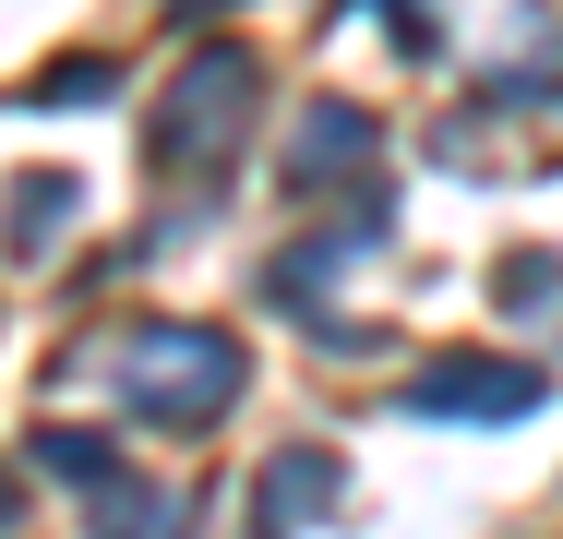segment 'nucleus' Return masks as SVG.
Here are the masks:
<instances>
[{"mask_svg":"<svg viewBox=\"0 0 563 539\" xmlns=\"http://www.w3.org/2000/svg\"><path fill=\"white\" fill-rule=\"evenodd\" d=\"M228 384H240L228 336H192V323H156V336L120 348V408L132 420H217Z\"/></svg>","mask_w":563,"mask_h":539,"instance_id":"nucleus-1","label":"nucleus"},{"mask_svg":"<svg viewBox=\"0 0 563 539\" xmlns=\"http://www.w3.org/2000/svg\"><path fill=\"white\" fill-rule=\"evenodd\" d=\"M408 408L420 420H516V408H540V372L528 360H444L408 384Z\"/></svg>","mask_w":563,"mask_h":539,"instance_id":"nucleus-2","label":"nucleus"},{"mask_svg":"<svg viewBox=\"0 0 563 539\" xmlns=\"http://www.w3.org/2000/svg\"><path fill=\"white\" fill-rule=\"evenodd\" d=\"M240 108H252V61H240V48L192 61V73H180V97H168V120H156V156H192V132H228Z\"/></svg>","mask_w":563,"mask_h":539,"instance_id":"nucleus-3","label":"nucleus"},{"mask_svg":"<svg viewBox=\"0 0 563 539\" xmlns=\"http://www.w3.org/2000/svg\"><path fill=\"white\" fill-rule=\"evenodd\" d=\"M336 504V468L324 455H276V480H264V516H252V539H288L300 516H324Z\"/></svg>","mask_w":563,"mask_h":539,"instance_id":"nucleus-4","label":"nucleus"},{"mask_svg":"<svg viewBox=\"0 0 563 539\" xmlns=\"http://www.w3.org/2000/svg\"><path fill=\"white\" fill-rule=\"evenodd\" d=\"M360 144H372V120H360V108H312L288 168H300V180H347V168H360Z\"/></svg>","mask_w":563,"mask_h":539,"instance_id":"nucleus-5","label":"nucleus"},{"mask_svg":"<svg viewBox=\"0 0 563 539\" xmlns=\"http://www.w3.org/2000/svg\"><path fill=\"white\" fill-rule=\"evenodd\" d=\"M97 528L109 539H168L180 504H156V492H132V480H97Z\"/></svg>","mask_w":563,"mask_h":539,"instance_id":"nucleus-6","label":"nucleus"},{"mask_svg":"<svg viewBox=\"0 0 563 539\" xmlns=\"http://www.w3.org/2000/svg\"><path fill=\"white\" fill-rule=\"evenodd\" d=\"M36 455H48L60 480H109V443H97V431H36Z\"/></svg>","mask_w":563,"mask_h":539,"instance_id":"nucleus-7","label":"nucleus"},{"mask_svg":"<svg viewBox=\"0 0 563 539\" xmlns=\"http://www.w3.org/2000/svg\"><path fill=\"white\" fill-rule=\"evenodd\" d=\"M73 216V180H36V193H12V240H48Z\"/></svg>","mask_w":563,"mask_h":539,"instance_id":"nucleus-8","label":"nucleus"},{"mask_svg":"<svg viewBox=\"0 0 563 539\" xmlns=\"http://www.w3.org/2000/svg\"><path fill=\"white\" fill-rule=\"evenodd\" d=\"M24 528V492H12V468H0V539Z\"/></svg>","mask_w":563,"mask_h":539,"instance_id":"nucleus-9","label":"nucleus"}]
</instances>
